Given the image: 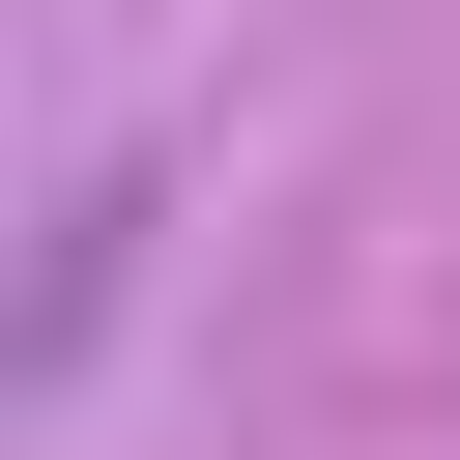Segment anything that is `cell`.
<instances>
[{"label": "cell", "instance_id": "obj_1", "mask_svg": "<svg viewBox=\"0 0 460 460\" xmlns=\"http://www.w3.org/2000/svg\"><path fill=\"white\" fill-rule=\"evenodd\" d=\"M144 230H172V172H144V144H115V172H86V201H58V259H29V402H58V374H86V345H115V288H144Z\"/></svg>", "mask_w": 460, "mask_h": 460}]
</instances>
